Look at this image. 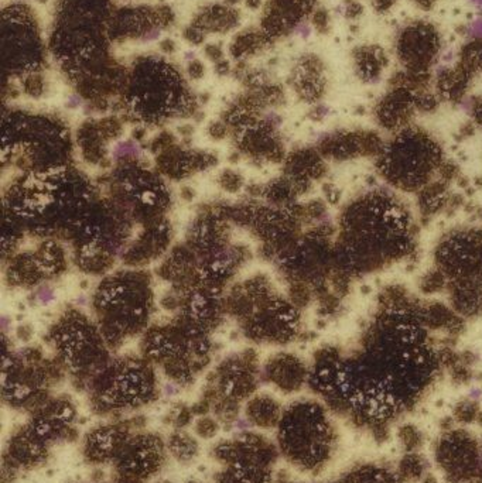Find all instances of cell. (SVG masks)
I'll list each match as a JSON object with an SVG mask.
<instances>
[{"label":"cell","instance_id":"7a4b0ae2","mask_svg":"<svg viewBox=\"0 0 482 483\" xmlns=\"http://www.w3.org/2000/svg\"><path fill=\"white\" fill-rule=\"evenodd\" d=\"M92 307L106 345L144 332L153 312L151 277L143 270H123L105 277L92 297Z\"/></svg>","mask_w":482,"mask_h":483},{"label":"cell","instance_id":"4fadbf2b","mask_svg":"<svg viewBox=\"0 0 482 483\" xmlns=\"http://www.w3.org/2000/svg\"><path fill=\"white\" fill-rule=\"evenodd\" d=\"M470 110L477 123L482 124V99H473L470 102Z\"/></svg>","mask_w":482,"mask_h":483},{"label":"cell","instance_id":"30bf717a","mask_svg":"<svg viewBox=\"0 0 482 483\" xmlns=\"http://www.w3.org/2000/svg\"><path fill=\"white\" fill-rule=\"evenodd\" d=\"M342 9H344V11H342L344 16L351 18V20L358 18L362 14V11H363L362 4H361L360 1H357V0H345L344 4H342Z\"/></svg>","mask_w":482,"mask_h":483},{"label":"cell","instance_id":"9a60e30c","mask_svg":"<svg viewBox=\"0 0 482 483\" xmlns=\"http://www.w3.org/2000/svg\"><path fill=\"white\" fill-rule=\"evenodd\" d=\"M17 335H18V338H21L24 342H27L31 336H33V331H31V328L28 325H23V326H20L17 329Z\"/></svg>","mask_w":482,"mask_h":483},{"label":"cell","instance_id":"5bb4252c","mask_svg":"<svg viewBox=\"0 0 482 483\" xmlns=\"http://www.w3.org/2000/svg\"><path fill=\"white\" fill-rule=\"evenodd\" d=\"M316 24L320 30H327L328 28V14L327 11L321 10L316 14Z\"/></svg>","mask_w":482,"mask_h":483},{"label":"cell","instance_id":"e0dca14e","mask_svg":"<svg viewBox=\"0 0 482 483\" xmlns=\"http://www.w3.org/2000/svg\"><path fill=\"white\" fill-rule=\"evenodd\" d=\"M473 4H475V6H480V7H482V0H470Z\"/></svg>","mask_w":482,"mask_h":483},{"label":"cell","instance_id":"5b68a950","mask_svg":"<svg viewBox=\"0 0 482 483\" xmlns=\"http://www.w3.org/2000/svg\"><path fill=\"white\" fill-rule=\"evenodd\" d=\"M416 91L400 85H393L376 106V119L387 130L400 132L409 127L416 106Z\"/></svg>","mask_w":482,"mask_h":483},{"label":"cell","instance_id":"7c38bea8","mask_svg":"<svg viewBox=\"0 0 482 483\" xmlns=\"http://www.w3.org/2000/svg\"><path fill=\"white\" fill-rule=\"evenodd\" d=\"M467 34L470 38H482V18L474 20L473 23L467 27Z\"/></svg>","mask_w":482,"mask_h":483},{"label":"cell","instance_id":"6da1fadb","mask_svg":"<svg viewBox=\"0 0 482 483\" xmlns=\"http://www.w3.org/2000/svg\"><path fill=\"white\" fill-rule=\"evenodd\" d=\"M341 237L333 247V269L352 276L399 260L412 249V220L393 195L369 193L344 211Z\"/></svg>","mask_w":482,"mask_h":483},{"label":"cell","instance_id":"277c9868","mask_svg":"<svg viewBox=\"0 0 482 483\" xmlns=\"http://www.w3.org/2000/svg\"><path fill=\"white\" fill-rule=\"evenodd\" d=\"M394 50L404 74L417 85L427 87L430 70L441 54V37L437 28L423 20L406 24L397 33Z\"/></svg>","mask_w":482,"mask_h":483},{"label":"cell","instance_id":"52a82bcc","mask_svg":"<svg viewBox=\"0 0 482 483\" xmlns=\"http://www.w3.org/2000/svg\"><path fill=\"white\" fill-rule=\"evenodd\" d=\"M457 62L473 75L482 71V38H470L461 47Z\"/></svg>","mask_w":482,"mask_h":483},{"label":"cell","instance_id":"2e32d148","mask_svg":"<svg viewBox=\"0 0 482 483\" xmlns=\"http://www.w3.org/2000/svg\"><path fill=\"white\" fill-rule=\"evenodd\" d=\"M420 9H423V10H430L434 4H436V1L437 0H413Z\"/></svg>","mask_w":482,"mask_h":483},{"label":"cell","instance_id":"9c48e42d","mask_svg":"<svg viewBox=\"0 0 482 483\" xmlns=\"http://www.w3.org/2000/svg\"><path fill=\"white\" fill-rule=\"evenodd\" d=\"M33 297L41 305H48L55 298V292L50 286H38L33 292Z\"/></svg>","mask_w":482,"mask_h":483},{"label":"cell","instance_id":"3957f363","mask_svg":"<svg viewBox=\"0 0 482 483\" xmlns=\"http://www.w3.org/2000/svg\"><path fill=\"white\" fill-rule=\"evenodd\" d=\"M377 163L382 176L406 191L423 190L430 184L433 173L443 166L437 141L410 126L397 132L393 141L382 147Z\"/></svg>","mask_w":482,"mask_h":483},{"label":"cell","instance_id":"8fae6325","mask_svg":"<svg viewBox=\"0 0 482 483\" xmlns=\"http://www.w3.org/2000/svg\"><path fill=\"white\" fill-rule=\"evenodd\" d=\"M397 1L399 0H372V6H373V9H375L376 13L385 14V13H387L389 10L393 7Z\"/></svg>","mask_w":482,"mask_h":483},{"label":"cell","instance_id":"8992f818","mask_svg":"<svg viewBox=\"0 0 482 483\" xmlns=\"http://www.w3.org/2000/svg\"><path fill=\"white\" fill-rule=\"evenodd\" d=\"M354 68L363 82H376L387 65V55L382 47L375 44L361 45L352 53Z\"/></svg>","mask_w":482,"mask_h":483},{"label":"cell","instance_id":"ba28073f","mask_svg":"<svg viewBox=\"0 0 482 483\" xmlns=\"http://www.w3.org/2000/svg\"><path fill=\"white\" fill-rule=\"evenodd\" d=\"M218 183L225 191L235 193L243 187V177L241 176L239 173H237V171L225 170L218 177Z\"/></svg>","mask_w":482,"mask_h":483}]
</instances>
